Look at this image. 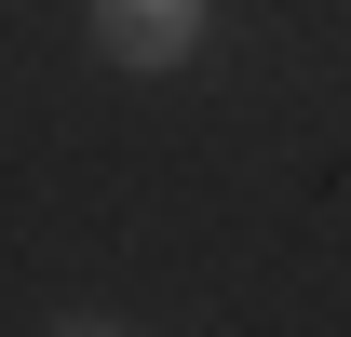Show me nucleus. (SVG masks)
Wrapping results in <instances>:
<instances>
[{
    "label": "nucleus",
    "instance_id": "nucleus-1",
    "mask_svg": "<svg viewBox=\"0 0 351 337\" xmlns=\"http://www.w3.org/2000/svg\"><path fill=\"white\" fill-rule=\"evenodd\" d=\"M95 41L122 54V68H176V54L203 41V0H95Z\"/></svg>",
    "mask_w": 351,
    "mask_h": 337
},
{
    "label": "nucleus",
    "instance_id": "nucleus-2",
    "mask_svg": "<svg viewBox=\"0 0 351 337\" xmlns=\"http://www.w3.org/2000/svg\"><path fill=\"white\" fill-rule=\"evenodd\" d=\"M54 337H122V324H54Z\"/></svg>",
    "mask_w": 351,
    "mask_h": 337
}]
</instances>
